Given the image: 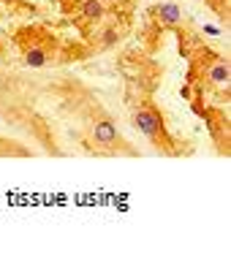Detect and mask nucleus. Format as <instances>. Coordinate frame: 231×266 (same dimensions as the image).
I'll use <instances>...</instances> for the list:
<instances>
[{
	"mask_svg": "<svg viewBox=\"0 0 231 266\" xmlns=\"http://www.w3.org/2000/svg\"><path fill=\"white\" fill-rule=\"evenodd\" d=\"M231 71H229V63H215L209 68V82L212 84H229Z\"/></svg>",
	"mask_w": 231,
	"mask_h": 266,
	"instance_id": "4",
	"label": "nucleus"
},
{
	"mask_svg": "<svg viewBox=\"0 0 231 266\" xmlns=\"http://www.w3.org/2000/svg\"><path fill=\"white\" fill-rule=\"evenodd\" d=\"M155 14L160 17V22H166V24H177L180 19H182L180 8L172 6V3H166V6H158V8H155Z\"/></svg>",
	"mask_w": 231,
	"mask_h": 266,
	"instance_id": "3",
	"label": "nucleus"
},
{
	"mask_svg": "<svg viewBox=\"0 0 231 266\" xmlns=\"http://www.w3.org/2000/svg\"><path fill=\"white\" fill-rule=\"evenodd\" d=\"M93 139L98 144H112L117 139V128L112 122H95L93 125Z\"/></svg>",
	"mask_w": 231,
	"mask_h": 266,
	"instance_id": "2",
	"label": "nucleus"
},
{
	"mask_svg": "<svg viewBox=\"0 0 231 266\" xmlns=\"http://www.w3.org/2000/svg\"><path fill=\"white\" fill-rule=\"evenodd\" d=\"M25 63L33 65V68H41V65H47V52H44V49H30Z\"/></svg>",
	"mask_w": 231,
	"mask_h": 266,
	"instance_id": "6",
	"label": "nucleus"
},
{
	"mask_svg": "<svg viewBox=\"0 0 231 266\" xmlns=\"http://www.w3.org/2000/svg\"><path fill=\"white\" fill-rule=\"evenodd\" d=\"M82 17H84V19H101V17H103L101 3H98V0H87V3L82 6Z\"/></svg>",
	"mask_w": 231,
	"mask_h": 266,
	"instance_id": "5",
	"label": "nucleus"
},
{
	"mask_svg": "<svg viewBox=\"0 0 231 266\" xmlns=\"http://www.w3.org/2000/svg\"><path fill=\"white\" fill-rule=\"evenodd\" d=\"M133 125L142 130L144 136H155L160 130V117L155 112H150V109H139V112L133 114Z\"/></svg>",
	"mask_w": 231,
	"mask_h": 266,
	"instance_id": "1",
	"label": "nucleus"
},
{
	"mask_svg": "<svg viewBox=\"0 0 231 266\" xmlns=\"http://www.w3.org/2000/svg\"><path fill=\"white\" fill-rule=\"evenodd\" d=\"M204 33H209V36H218V27H212V24H207V27H204Z\"/></svg>",
	"mask_w": 231,
	"mask_h": 266,
	"instance_id": "8",
	"label": "nucleus"
},
{
	"mask_svg": "<svg viewBox=\"0 0 231 266\" xmlns=\"http://www.w3.org/2000/svg\"><path fill=\"white\" fill-rule=\"evenodd\" d=\"M117 41V30H106L103 33V44H114Z\"/></svg>",
	"mask_w": 231,
	"mask_h": 266,
	"instance_id": "7",
	"label": "nucleus"
}]
</instances>
